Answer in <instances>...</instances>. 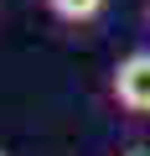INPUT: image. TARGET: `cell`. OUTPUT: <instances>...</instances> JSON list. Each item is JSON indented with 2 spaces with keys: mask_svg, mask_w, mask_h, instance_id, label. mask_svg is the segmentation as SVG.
Returning a JSON list of instances; mask_svg holds the SVG:
<instances>
[{
  "mask_svg": "<svg viewBox=\"0 0 150 156\" xmlns=\"http://www.w3.org/2000/svg\"><path fill=\"white\" fill-rule=\"evenodd\" d=\"M109 94H114L119 109H129V115H150V52H145V47L114 62V73H109Z\"/></svg>",
  "mask_w": 150,
  "mask_h": 156,
  "instance_id": "1",
  "label": "cell"
},
{
  "mask_svg": "<svg viewBox=\"0 0 150 156\" xmlns=\"http://www.w3.org/2000/svg\"><path fill=\"white\" fill-rule=\"evenodd\" d=\"M104 5H109V0H47V11L62 26H88V21L104 16Z\"/></svg>",
  "mask_w": 150,
  "mask_h": 156,
  "instance_id": "2",
  "label": "cell"
},
{
  "mask_svg": "<svg viewBox=\"0 0 150 156\" xmlns=\"http://www.w3.org/2000/svg\"><path fill=\"white\" fill-rule=\"evenodd\" d=\"M145 26H150V5H145Z\"/></svg>",
  "mask_w": 150,
  "mask_h": 156,
  "instance_id": "3",
  "label": "cell"
},
{
  "mask_svg": "<svg viewBox=\"0 0 150 156\" xmlns=\"http://www.w3.org/2000/svg\"><path fill=\"white\" fill-rule=\"evenodd\" d=\"M0 156H11V151H5V146H0Z\"/></svg>",
  "mask_w": 150,
  "mask_h": 156,
  "instance_id": "4",
  "label": "cell"
},
{
  "mask_svg": "<svg viewBox=\"0 0 150 156\" xmlns=\"http://www.w3.org/2000/svg\"><path fill=\"white\" fill-rule=\"evenodd\" d=\"M129 156H135V151H129Z\"/></svg>",
  "mask_w": 150,
  "mask_h": 156,
  "instance_id": "5",
  "label": "cell"
}]
</instances>
